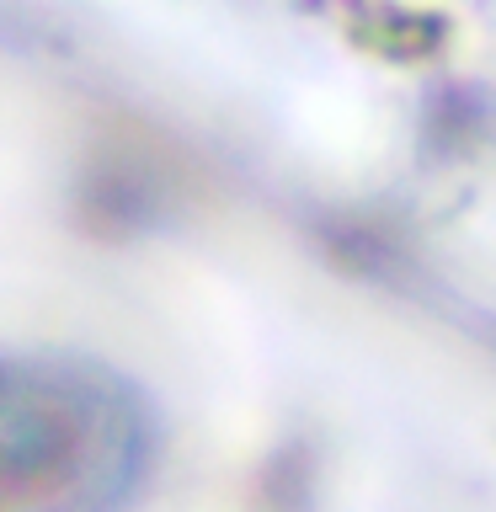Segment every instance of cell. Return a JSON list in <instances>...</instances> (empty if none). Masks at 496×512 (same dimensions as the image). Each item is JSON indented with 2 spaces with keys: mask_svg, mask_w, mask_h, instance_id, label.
<instances>
[{
  "mask_svg": "<svg viewBox=\"0 0 496 512\" xmlns=\"http://www.w3.org/2000/svg\"><path fill=\"white\" fill-rule=\"evenodd\" d=\"M112 395L64 379H0V512H70L112 491Z\"/></svg>",
  "mask_w": 496,
  "mask_h": 512,
  "instance_id": "obj_1",
  "label": "cell"
}]
</instances>
